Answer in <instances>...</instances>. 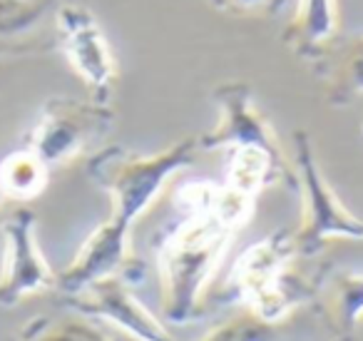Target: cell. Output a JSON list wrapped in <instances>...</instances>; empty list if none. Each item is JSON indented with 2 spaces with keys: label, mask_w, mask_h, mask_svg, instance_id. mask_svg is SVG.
I'll use <instances>...</instances> for the list:
<instances>
[{
  "label": "cell",
  "mask_w": 363,
  "mask_h": 341,
  "mask_svg": "<svg viewBox=\"0 0 363 341\" xmlns=\"http://www.w3.org/2000/svg\"><path fill=\"white\" fill-rule=\"evenodd\" d=\"M50 8V0H0V40H18Z\"/></svg>",
  "instance_id": "17"
},
{
  "label": "cell",
  "mask_w": 363,
  "mask_h": 341,
  "mask_svg": "<svg viewBox=\"0 0 363 341\" xmlns=\"http://www.w3.org/2000/svg\"><path fill=\"white\" fill-rule=\"evenodd\" d=\"M328 321L338 336H353L363 316V276L343 274L333 281L328 294Z\"/></svg>",
  "instance_id": "14"
},
{
  "label": "cell",
  "mask_w": 363,
  "mask_h": 341,
  "mask_svg": "<svg viewBox=\"0 0 363 341\" xmlns=\"http://www.w3.org/2000/svg\"><path fill=\"white\" fill-rule=\"evenodd\" d=\"M296 254L291 232H274L237 259L232 284L247 309L277 324L308 296V286L291 271Z\"/></svg>",
  "instance_id": "3"
},
{
  "label": "cell",
  "mask_w": 363,
  "mask_h": 341,
  "mask_svg": "<svg viewBox=\"0 0 363 341\" xmlns=\"http://www.w3.org/2000/svg\"><path fill=\"white\" fill-rule=\"evenodd\" d=\"M197 150V137H184L155 155H137L122 147L97 152L87 165V172L112 197V215L107 224L130 234L137 217L160 197L172 175L194 160Z\"/></svg>",
  "instance_id": "2"
},
{
  "label": "cell",
  "mask_w": 363,
  "mask_h": 341,
  "mask_svg": "<svg viewBox=\"0 0 363 341\" xmlns=\"http://www.w3.org/2000/svg\"><path fill=\"white\" fill-rule=\"evenodd\" d=\"M65 306L85 319H100L137 341H177L167 326L132 294L130 281L120 274L92 281L65 296Z\"/></svg>",
  "instance_id": "8"
},
{
  "label": "cell",
  "mask_w": 363,
  "mask_h": 341,
  "mask_svg": "<svg viewBox=\"0 0 363 341\" xmlns=\"http://www.w3.org/2000/svg\"><path fill=\"white\" fill-rule=\"evenodd\" d=\"M0 202H3V195H0Z\"/></svg>",
  "instance_id": "20"
},
{
  "label": "cell",
  "mask_w": 363,
  "mask_h": 341,
  "mask_svg": "<svg viewBox=\"0 0 363 341\" xmlns=\"http://www.w3.org/2000/svg\"><path fill=\"white\" fill-rule=\"evenodd\" d=\"M212 6L232 16H277L284 0H212Z\"/></svg>",
  "instance_id": "18"
},
{
  "label": "cell",
  "mask_w": 363,
  "mask_h": 341,
  "mask_svg": "<svg viewBox=\"0 0 363 341\" xmlns=\"http://www.w3.org/2000/svg\"><path fill=\"white\" fill-rule=\"evenodd\" d=\"M48 43H26V40H0V58H18V55H40L48 53Z\"/></svg>",
  "instance_id": "19"
},
{
  "label": "cell",
  "mask_w": 363,
  "mask_h": 341,
  "mask_svg": "<svg viewBox=\"0 0 363 341\" xmlns=\"http://www.w3.org/2000/svg\"><path fill=\"white\" fill-rule=\"evenodd\" d=\"M311 65H323L336 97L351 100L356 95H363V36L341 43L328 40L311 60Z\"/></svg>",
  "instance_id": "12"
},
{
  "label": "cell",
  "mask_w": 363,
  "mask_h": 341,
  "mask_svg": "<svg viewBox=\"0 0 363 341\" xmlns=\"http://www.w3.org/2000/svg\"><path fill=\"white\" fill-rule=\"evenodd\" d=\"M23 341H112L102 329L85 316H62V319H38L23 329Z\"/></svg>",
  "instance_id": "15"
},
{
  "label": "cell",
  "mask_w": 363,
  "mask_h": 341,
  "mask_svg": "<svg viewBox=\"0 0 363 341\" xmlns=\"http://www.w3.org/2000/svg\"><path fill=\"white\" fill-rule=\"evenodd\" d=\"M336 23V0H298V8L284 33V40L303 60L311 63L321 53V48L333 40Z\"/></svg>",
  "instance_id": "10"
},
{
  "label": "cell",
  "mask_w": 363,
  "mask_h": 341,
  "mask_svg": "<svg viewBox=\"0 0 363 341\" xmlns=\"http://www.w3.org/2000/svg\"><path fill=\"white\" fill-rule=\"evenodd\" d=\"M199 341H281V339H279V329L274 321H267L262 316L247 311V314L217 324Z\"/></svg>",
  "instance_id": "16"
},
{
  "label": "cell",
  "mask_w": 363,
  "mask_h": 341,
  "mask_svg": "<svg viewBox=\"0 0 363 341\" xmlns=\"http://www.w3.org/2000/svg\"><path fill=\"white\" fill-rule=\"evenodd\" d=\"M48 180H50V167L30 147L16 150L0 160V195H3V200H35L45 192Z\"/></svg>",
  "instance_id": "13"
},
{
  "label": "cell",
  "mask_w": 363,
  "mask_h": 341,
  "mask_svg": "<svg viewBox=\"0 0 363 341\" xmlns=\"http://www.w3.org/2000/svg\"><path fill=\"white\" fill-rule=\"evenodd\" d=\"M112 110L102 102H82L75 97H50L43 105L28 145L48 167H57L80 157L90 145L110 132Z\"/></svg>",
  "instance_id": "5"
},
{
  "label": "cell",
  "mask_w": 363,
  "mask_h": 341,
  "mask_svg": "<svg viewBox=\"0 0 363 341\" xmlns=\"http://www.w3.org/2000/svg\"><path fill=\"white\" fill-rule=\"evenodd\" d=\"M219 107V122L212 132L197 137L199 150H219V147H262L269 155L284 157L274 130L267 117L257 110L249 85L244 82H224L212 92Z\"/></svg>",
  "instance_id": "9"
},
{
  "label": "cell",
  "mask_w": 363,
  "mask_h": 341,
  "mask_svg": "<svg viewBox=\"0 0 363 341\" xmlns=\"http://www.w3.org/2000/svg\"><path fill=\"white\" fill-rule=\"evenodd\" d=\"M0 244H3V239H0Z\"/></svg>",
  "instance_id": "21"
},
{
  "label": "cell",
  "mask_w": 363,
  "mask_h": 341,
  "mask_svg": "<svg viewBox=\"0 0 363 341\" xmlns=\"http://www.w3.org/2000/svg\"><path fill=\"white\" fill-rule=\"evenodd\" d=\"M184 220L160 242L157 264L162 279V314L172 324H189L204 316L202 294L217 271L232 237V224L217 212H182Z\"/></svg>",
  "instance_id": "1"
},
{
  "label": "cell",
  "mask_w": 363,
  "mask_h": 341,
  "mask_svg": "<svg viewBox=\"0 0 363 341\" xmlns=\"http://www.w3.org/2000/svg\"><path fill=\"white\" fill-rule=\"evenodd\" d=\"M284 170H286L284 157L269 155L262 147H234L224 187L247 197V200L257 202V197L262 195L264 187L281 180Z\"/></svg>",
  "instance_id": "11"
},
{
  "label": "cell",
  "mask_w": 363,
  "mask_h": 341,
  "mask_svg": "<svg viewBox=\"0 0 363 341\" xmlns=\"http://www.w3.org/2000/svg\"><path fill=\"white\" fill-rule=\"evenodd\" d=\"M57 48L75 70V75L90 87L92 100L107 105L115 85V58L100 23L82 6L57 8Z\"/></svg>",
  "instance_id": "7"
},
{
  "label": "cell",
  "mask_w": 363,
  "mask_h": 341,
  "mask_svg": "<svg viewBox=\"0 0 363 341\" xmlns=\"http://www.w3.org/2000/svg\"><path fill=\"white\" fill-rule=\"evenodd\" d=\"M35 212L18 207L0 222V306H16L26 296L55 289V271L43 256L35 237Z\"/></svg>",
  "instance_id": "6"
},
{
  "label": "cell",
  "mask_w": 363,
  "mask_h": 341,
  "mask_svg": "<svg viewBox=\"0 0 363 341\" xmlns=\"http://www.w3.org/2000/svg\"><path fill=\"white\" fill-rule=\"evenodd\" d=\"M294 145H296V180L301 190V224L291 232L296 254H316L328 239H363V220L346 210V205L326 182L316 162L311 137L298 130L294 135Z\"/></svg>",
  "instance_id": "4"
}]
</instances>
